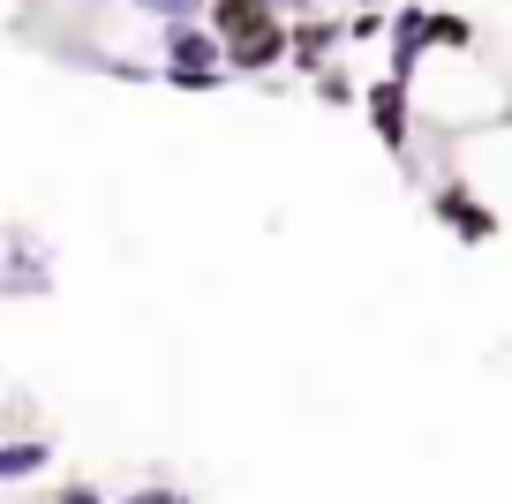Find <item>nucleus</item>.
<instances>
[{"instance_id": "1", "label": "nucleus", "mask_w": 512, "mask_h": 504, "mask_svg": "<svg viewBox=\"0 0 512 504\" xmlns=\"http://www.w3.org/2000/svg\"><path fill=\"white\" fill-rule=\"evenodd\" d=\"M159 76L174 83V91H219L226 83V46H219V31L211 23H196V16H181V23H166L159 31Z\"/></svg>"}, {"instance_id": "2", "label": "nucleus", "mask_w": 512, "mask_h": 504, "mask_svg": "<svg viewBox=\"0 0 512 504\" xmlns=\"http://www.w3.org/2000/svg\"><path fill=\"white\" fill-rule=\"evenodd\" d=\"M430 219L445 226L460 249H490V241L505 234V211H497L467 174H437V181H430Z\"/></svg>"}, {"instance_id": "3", "label": "nucleus", "mask_w": 512, "mask_h": 504, "mask_svg": "<svg viewBox=\"0 0 512 504\" xmlns=\"http://www.w3.org/2000/svg\"><path fill=\"white\" fill-rule=\"evenodd\" d=\"M362 113H369V128H377V143L392 158H400V174H415V128H422V113H415V83H400V76H369L362 83Z\"/></svg>"}, {"instance_id": "4", "label": "nucleus", "mask_w": 512, "mask_h": 504, "mask_svg": "<svg viewBox=\"0 0 512 504\" xmlns=\"http://www.w3.org/2000/svg\"><path fill=\"white\" fill-rule=\"evenodd\" d=\"M430 61V8H392V38H384V76L415 83Z\"/></svg>"}, {"instance_id": "5", "label": "nucleus", "mask_w": 512, "mask_h": 504, "mask_svg": "<svg viewBox=\"0 0 512 504\" xmlns=\"http://www.w3.org/2000/svg\"><path fill=\"white\" fill-rule=\"evenodd\" d=\"M339 53H347V16H302L294 23V76L317 83Z\"/></svg>"}, {"instance_id": "6", "label": "nucleus", "mask_w": 512, "mask_h": 504, "mask_svg": "<svg viewBox=\"0 0 512 504\" xmlns=\"http://www.w3.org/2000/svg\"><path fill=\"white\" fill-rule=\"evenodd\" d=\"M279 68H294V23H272L264 38L226 46V76H279Z\"/></svg>"}, {"instance_id": "7", "label": "nucleus", "mask_w": 512, "mask_h": 504, "mask_svg": "<svg viewBox=\"0 0 512 504\" xmlns=\"http://www.w3.org/2000/svg\"><path fill=\"white\" fill-rule=\"evenodd\" d=\"M204 23L219 31V46H241V38H264L272 23H287V16H279L272 0H211Z\"/></svg>"}, {"instance_id": "8", "label": "nucleus", "mask_w": 512, "mask_h": 504, "mask_svg": "<svg viewBox=\"0 0 512 504\" xmlns=\"http://www.w3.org/2000/svg\"><path fill=\"white\" fill-rule=\"evenodd\" d=\"M475 46H482L475 16H460V8H437V0H430V53H475Z\"/></svg>"}, {"instance_id": "9", "label": "nucleus", "mask_w": 512, "mask_h": 504, "mask_svg": "<svg viewBox=\"0 0 512 504\" xmlns=\"http://www.w3.org/2000/svg\"><path fill=\"white\" fill-rule=\"evenodd\" d=\"M53 459L46 437H23V444H0V482H23V474H38Z\"/></svg>"}, {"instance_id": "10", "label": "nucleus", "mask_w": 512, "mask_h": 504, "mask_svg": "<svg viewBox=\"0 0 512 504\" xmlns=\"http://www.w3.org/2000/svg\"><path fill=\"white\" fill-rule=\"evenodd\" d=\"M309 91H317L324 106H339V113H354V106H362V83H354V68H347V61H332L317 83H309Z\"/></svg>"}, {"instance_id": "11", "label": "nucleus", "mask_w": 512, "mask_h": 504, "mask_svg": "<svg viewBox=\"0 0 512 504\" xmlns=\"http://www.w3.org/2000/svg\"><path fill=\"white\" fill-rule=\"evenodd\" d=\"M377 38H392V8H354V16H347V53L377 46Z\"/></svg>"}, {"instance_id": "12", "label": "nucleus", "mask_w": 512, "mask_h": 504, "mask_svg": "<svg viewBox=\"0 0 512 504\" xmlns=\"http://www.w3.org/2000/svg\"><path fill=\"white\" fill-rule=\"evenodd\" d=\"M121 504H189L181 489H136V497H121Z\"/></svg>"}, {"instance_id": "13", "label": "nucleus", "mask_w": 512, "mask_h": 504, "mask_svg": "<svg viewBox=\"0 0 512 504\" xmlns=\"http://www.w3.org/2000/svg\"><path fill=\"white\" fill-rule=\"evenodd\" d=\"M53 504H106V497H98L91 482H68V489H61V497H53Z\"/></svg>"}, {"instance_id": "14", "label": "nucleus", "mask_w": 512, "mask_h": 504, "mask_svg": "<svg viewBox=\"0 0 512 504\" xmlns=\"http://www.w3.org/2000/svg\"><path fill=\"white\" fill-rule=\"evenodd\" d=\"M272 8H279V16H287V23H302V16H317V0H272Z\"/></svg>"}, {"instance_id": "15", "label": "nucleus", "mask_w": 512, "mask_h": 504, "mask_svg": "<svg viewBox=\"0 0 512 504\" xmlns=\"http://www.w3.org/2000/svg\"><path fill=\"white\" fill-rule=\"evenodd\" d=\"M317 8H347V16H354V8H362V0H317Z\"/></svg>"}, {"instance_id": "16", "label": "nucleus", "mask_w": 512, "mask_h": 504, "mask_svg": "<svg viewBox=\"0 0 512 504\" xmlns=\"http://www.w3.org/2000/svg\"><path fill=\"white\" fill-rule=\"evenodd\" d=\"M505 128H512V83H505Z\"/></svg>"}, {"instance_id": "17", "label": "nucleus", "mask_w": 512, "mask_h": 504, "mask_svg": "<svg viewBox=\"0 0 512 504\" xmlns=\"http://www.w3.org/2000/svg\"><path fill=\"white\" fill-rule=\"evenodd\" d=\"M181 8H189V16H196V8H211V0H181Z\"/></svg>"}]
</instances>
